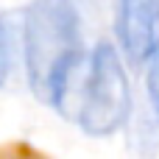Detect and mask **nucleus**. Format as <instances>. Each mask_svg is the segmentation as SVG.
I'll return each mask as SVG.
<instances>
[{"label": "nucleus", "mask_w": 159, "mask_h": 159, "mask_svg": "<svg viewBox=\"0 0 159 159\" xmlns=\"http://www.w3.org/2000/svg\"><path fill=\"white\" fill-rule=\"evenodd\" d=\"M145 87H148V101L159 115V45L148 59V75H145Z\"/></svg>", "instance_id": "5"}, {"label": "nucleus", "mask_w": 159, "mask_h": 159, "mask_svg": "<svg viewBox=\"0 0 159 159\" xmlns=\"http://www.w3.org/2000/svg\"><path fill=\"white\" fill-rule=\"evenodd\" d=\"M131 112V87L117 48L109 39H101L84 73L75 120L89 137L115 134Z\"/></svg>", "instance_id": "2"}, {"label": "nucleus", "mask_w": 159, "mask_h": 159, "mask_svg": "<svg viewBox=\"0 0 159 159\" xmlns=\"http://www.w3.org/2000/svg\"><path fill=\"white\" fill-rule=\"evenodd\" d=\"M22 25H14V14L0 11V89L8 84L17 61V48H22V39L17 36Z\"/></svg>", "instance_id": "4"}, {"label": "nucleus", "mask_w": 159, "mask_h": 159, "mask_svg": "<svg viewBox=\"0 0 159 159\" xmlns=\"http://www.w3.org/2000/svg\"><path fill=\"white\" fill-rule=\"evenodd\" d=\"M115 34L126 61L145 64L159 45V0H117Z\"/></svg>", "instance_id": "3"}, {"label": "nucleus", "mask_w": 159, "mask_h": 159, "mask_svg": "<svg viewBox=\"0 0 159 159\" xmlns=\"http://www.w3.org/2000/svg\"><path fill=\"white\" fill-rule=\"evenodd\" d=\"M22 53L31 92L70 117L89 61L75 0H34L22 11Z\"/></svg>", "instance_id": "1"}]
</instances>
